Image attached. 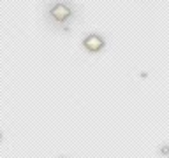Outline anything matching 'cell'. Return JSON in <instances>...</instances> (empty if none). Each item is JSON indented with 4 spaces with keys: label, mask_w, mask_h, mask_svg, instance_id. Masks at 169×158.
I'll use <instances>...</instances> for the list:
<instances>
[{
    "label": "cell",
    "mask_w": 169,
    "mask_h": 158,
    "mask_svg": "<svg viewBox=\"0 0 169 158\" xmlns=\"http://www.w3.org/2000/svg\"><path fill=\"white\" fill-rule=\"evenodd\" d=\"M160 153H162V155H167V153H169V146H166V144H164V146L160 148Z\"/></svg>",
    "instance_id": "3"
},
{
    "label": "cell",
    "mask_w": 169,
    "mask_h": 158,
    "mask_svg": "<svg viewBox=\"0 0 169 158\" xmlns=\"http://www.w3.org/2000/svg\"><path fill=\"white\" fill-rule=\"evenodd\" d=\"M48 12H50V18H51L53 21H57V23H65V21L72 16L74 9H72V6H71L69 2H65V0H57V2H53V4L50 6Z\"/></svg>",
    "instance_id": "1"
},
{
    "label": "cell",
    "mask_w": 169,
    "mask_h": 158,
    "mask_svg": "<svg viewBox=\"0 0 169 158\" xmlns=\"http://www.w3.org/2000/svg\"><path fill=\"white\" fill-rule=\"evenodd\" d=\"M83 46H85V49L90 51V53H99V51L104 49L106 42H104V37L102 35L90 33V35H87V37L83 39Z\"/></svg>",
    "instance_id": "2"
}]
</instances>
